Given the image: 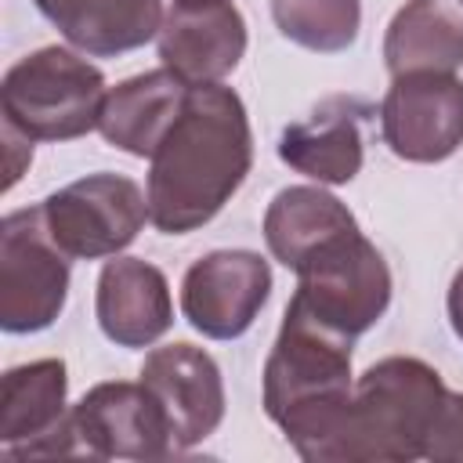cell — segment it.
I'll use <instances>...</instances> for the list:
<instances>
[{
    "instance_id": "cell-1",
    "label": "cell",
    "mask_w": 463,
    "mask_h": 463,
    "mask_svg": "<svg viewBox=\"0 0 463 463\" xmlns=\"http://www.w3.org/2000/svg\"><path fill=\"white\" fill-rule=\"evenodd\" d=\"M253 166V130L242 98L224 83H192L174 123L148 156V224L188 235L210 224Z\"/></svg>"
},
{
    "instance_id": "cell-2",
    "label": "cell",
    "mask_w": 463,
    "mask_h": 463,
    "mask_svg": "<svg viewBox=\"0 0 463 463\" xmlns=\"http://www.w3.org/2000/svg\"><path fill=\"white\" fill-rule=\"evenodd\" d=\"M351 336L326 329L286 304L279 336L264 358V412L311 463H336L354 376Z\"/></svg>"
},
{
    "instance_id": "cell-3",
    "label": "cell",
    "mask_w": 463,
    "mask_h": 463,
    "mask_svg": "<svg viewBox=\"0 0 463 463\" xmlns=\"http://www.w3.org/2000/svg\"><path fill=\"white\" fill-rule=\"evenodd\" d=\"M445 380L412 354L373 362L351 391L336 463H412L423 459L434 416L445 402Z\"/></svg>"
},
{
    "instance_id": "cell-4",
    "label": "cell",
    "mask_w": 463,
    "mask_h": 463,
    "mask_svg": "<svg viewBox=\"0 0 463 463\" xmlns=\"http://www.w3.org/2000/svg\"><path fill=\"white\" fill-rule=\"evenodd\" d=\"M105 76L69 47H40L18 58L0 83L4 123L29 141H72L98 130Z\"/></svg>"
},
{
    "instance_id": "cell-5",
    "label": "cell",
    "mask_w": 463,
    "mask_h": 463,
    "mask_svg": "<svg viewBox=\"0 0 463 463\" xmlns=\"http://www.w3.org/2000/svg\"><path fill=\"white\" fill-rule=\"evenodd\" d=\"M297 289L289 307L322 322L326 329L358 340L369 333L391 304V268L383 253L362 235V228L344 232L297 271Z\"/></svg>"
},
{
    "instance_id": "cell-6",
    "label": "cell",
    "mask_w": 463,
    "mask_h": 463,
    "mask_svg": "<svg viewBox=\"0 0 463 463\" xmlns=\"http://www.w3.org/2000/svg\"><path fill=\"white\" fill-rule=\"evenodd\" d=\"M69 253L51 239L40 203L0 221V326L40 333L58 322L69 297Z\"/></svg>"
},
{
    "instance_id": "cell-7",
    "label": "cell",
    "mask_w": 463,
    "mask_h": 463,
    "mask_svg": "<svg viewBox=\"0 0 463 463\" xmlns=\"http://www.w3.org/2000/svg\"><path fill=\"white\" fill-rule=\"evenodd\" d=\"M43 221L51 239L72 260L119 257L148 221V195L127 174L98 170L87 174L43 203Z\"/></svg>"
},
{
    "instance_id": "cell-8",
    "label": "cell",
    "mask_w": 463,
    "mask_h": 463,
    "mask_svg": "<svg viewBox=\"0 0 463 463\" xmlns=\"http://www.w3.org/2000/svg\"><path fill=\"white\" fill-rule=\"evenodd\" d=\"M383 145L405 163H441L463 148V80L456 72L391 76L380 101Z\"/></svg>"
},
{
    "instance_id": "cell-9",
    "label": "cell",
    "mask_w": 463,
    "mask_h": 463,
    "mask_svg": "<svg viewBox=\"0 0 463 463\" xmlns=\"http://www.w3.org/2000/svg\"><path fill=\"white\" fill-rule=\"evenodd\" d=\"M271 297V268L253 250H210L181 279V315L210 340L242 336Z\"/></svg>"
},
{
    "instance_id": "cell-10",
    "label": "cell",
    "mask_w": 463,
    "mask_h": 463,
    "mask_svg": "<svg viewBox=\"0 0 463 463\" xmlns=\"http://www.w3.org/2000/svg\"><path fill=\"white\" fill-rule=\"evenodd\" d=\"M61 358L11 365L0 380V445L14 459L80 452Z\"/></svg>"
},
{
    "instance_id": "cell-11",
    "label": "cell",
    "mask_w": 463,
    "mask_h": 463,
    "mask_svg": "<svg viewBox=\"0 0 463 463\" xmlns=\"http://www.w3.org/2000/svg\"><path fill=\"white\" fill-rule=\"evenodd\" d=\"M137 380L156 398L174 452H184L206 441L224 420V376L213 354L195 344H163L152 347L141 362Z\"/></svg>"
},
{
    "instance_id": "cell-12",
    "label": "cell",
    "mask_w": 463,
    "mask_h": 463,
    "mask_svg": "<svg viewBox=\"0 0 463 463\" xmlns=\"http://www.w3.org/2000/svg\"><path fill=\"white\" fill-rule=\"evenodd\" d=\"M72 434L94 459H166L174 452L166 420L141 380L94 383L72 405Z\"/></svg>"
},
{
    "instance_id": "cell-13",
    "label": "cell",
    "mask_w": 463,
    "mask_h": 463,
    "mask_svg": "<svg viewBox=\"0 0 463 463\" xmlns=\"http://www.w3.org/2000/svg\"><path fill=\"white\" fill-rule=\"evenodd\" d=\"M156 47L184 83H224L246 54V18L232 0H174Z\"/></svg>"
},
{
    "instance_id": "cell-14",
    "label": "cell",
    "mask_w": 463,
    "mask_h": 463,
    "mask_svg": "<svg viewBox=\"0 0 463 463\" xmlns=\"http://www.w3.org/2000/svg\"><path fill=\"white\" fill-rule=\"evenodd\" d=\"M373 109L354 94H333L318 101L304 119H293L279 134V159L311 177L315 184H347L365 163L362 123Z\"/></svg>"
},
{
    "instance_id": "cell-15",
    "label": "cell",
    "mask_w": 463,
    "mask_h": 463,
    "mask_svg": "<svg viewBox=\"0 0 463 463\" xmlns=\"http://www.w3.org/2000/svg\"><path fill=\"white\" fill-rule=\"evenodd\" d=\"M94 315L116 347H148L174 326L170 282L141 257H112L98 275Z\"/></svg>"
},
{
    "instance_id": "cell-16",
    "label": "cell",
    "mask_w": 463,
    "mask_h": 463,
    "mask_svg": "<svg viewBox=\"0 0 463 463\" xmlns=\"http://www.w3.org/2000/svg\"><path fill=\"white\" fill-rule=\"evenodd\" d=\"M36 11L83 54L116 58L159 36L163 0H33Z\"/></svg>"
},
{
    "instance_id": "cell-17",
    "label": "cell",
    "mask_w": 463,
    "mask_h": 463,
    "mask_svg": "<svg viewBox=\"0 0 463 463\" xmlns=\"http://www.w3.org/2000/svg\"><path fill=\"white\" fill-rule=\"evenodd\" d=\"M188 87L192 83H184L166 65L109 87L101 119H98L101 137L127 156L148 159L152 148L159 145V137L166 134V127L174 123Z\"/></svg>"
},
{
    "instance_id": "cell-18",
    "label": "cell",
    "mask_w": 463,
    "mask_h": 463,
    "mask_svg": "<svg viewBox=\"0 0 463 463\" xmlns=\"http://www.w3.org/2000/svg\"><path fill=\"white\" fill-rule=\"evenodd\" d=\"M383 65L405 72H456L463 65L459 0H405L383 33Z\"/></svg>"
},
{
    "instance_id": "cell-19",
    "label": "cell",
    "mask_w": 463,
    "mask_h": 463,
    "mask_svg": "<svg viewBox=\"0 0 463 463\" xmlns=\"http://www.w3.org/2000/svg\"><path fill=\"white\" fill-rule=\"evenodd\" d=\"M354 228V213L322 184H289L275 192L264 210V242L271 257L289 271Z\"/></svg>"
},
{
    "instance_id": "cell-20",
    "label": "cell",
    "mask_w": 463,
    "mask_h": 463,
    "mask_svg": "<svg viewBox=\"0 0 463 463\" xmlns=\"http://www.w3.org/2000/svg\"><path fill=\"white\" fill-rule=\"evenodd\" d=\"M275 29L315 54H340L358 40L362 0H271Z\"/></svg>"
},
{
    "instance_id": "cell-21",
    "label": "cell",
    "mask_w": 463,
    "mask_h": 463,
    "mask_svg": "<svg viewBox=\"0 0 463 463\" xmlns=\"http://www.w3.org/2000/svg\"><path fill=\"white\" fill-rule=\"evenodd\" d=\"M423 459L430 463H463V391H445V402L434 416Z\"/></svg>"
},
{
    "instance_id": "cell-22",
    "label": "cell",
    "mask_w": 463,
    "mask_h": 463,
    "mask_svg": "<svg viewBox=\"0 0 463 463\" xmlns=\"http://www.w3.org/2000/svg\"><path fill=\"white\" fill-rule=\"evenodd\" d=\"M4 156H7V181H4V188H14L22 170L33 163V141L25 134H18L14 127H7V123H4Z\"/></svg>"
},
{
    "instance_id": "cell-23",
    "label": "cell",
    "mask_w": 463,
    "mask_h": 463,
    "mask_svg": "<svg viewBox=\"0 0 463 463\" xmlns=\"http://www.w3.org/2000/svg\"><path fill=\"white\" fill-rule=\"evenodd\" d=\"M445 311H449V322H452V333L463 340V268L452 275L449 282V297H445Z\"/></svg>"
},
{
    "instance_id": "cell-24",
    "label": "cell",
    "mask_w": 463,
    "mask_h": 463,
    "mask_svg": "<svg viewBox=\"0 0 463 463\" xmlns=\"http://www.w3.org/2000/svg\"><path fill=\"white\" fill-rule=\"evenodd\" d=\"M459 7H463V0H459Z\"/></svg>"
}]
</instances>
